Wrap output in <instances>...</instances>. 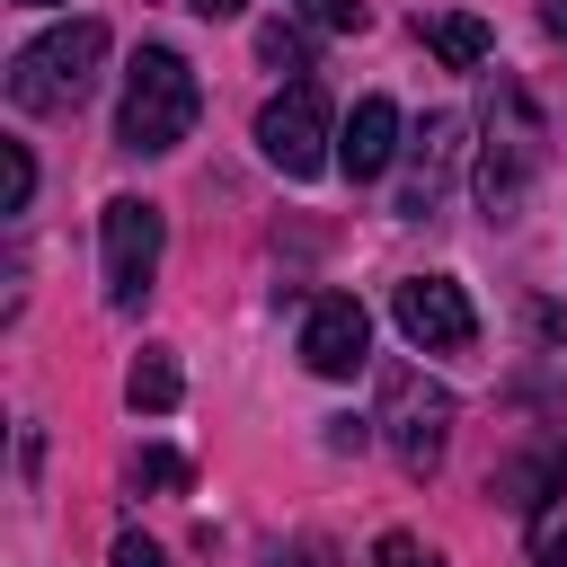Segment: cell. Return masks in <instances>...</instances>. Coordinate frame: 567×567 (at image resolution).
I'll return each instance as SVG.
<instances>
[{
  "label": "cell",
  "mask_w": 567,
  "mask_h": 567,
  "mask_svg": "<svg viewBox=\"0 0 567 567\" xmlns=\"http://www.w3.org/2000/svg\"><path fill=\"white\" fill-rule=\"evenodd\" d=\"M97 62H106V27L97 18H62L9 62V106L18 115H71L97 89Z\"/></svg>",
  "instance_id": "cell-2"
},
{
  "label": "cell",
  "mask_w": 567,
  "mask_h": 567,
  "mask_svg": "<svg viewBox=\"0 0 567 567\" xmlns=\"http://www.w3.org/2000/svg\"><path fill=\"white\" fill-rule=\"evenodd\" d=\"M390 319H399V337L425 346V354H461V346L478 337V310H470V292H461L452 275H408V284L390 292Z\"/></svg>",
  "instance_id": "cell-7"
},
{
  "label": "cell",
  "mask_w": 567,
  "mask_h": 567,
  "mask_svg": "<svg viewBox=\"0 0 567 567\" xmlns=\"http://www.w3.org/2000/svg\"><path fill=\"white\" fill-rule=\"evenodd\" d=\"M159 239H168L159 204H142V195H115V204H106V221H97L106 310H142V292H151V275H159Z\"/></svg>",
  "instance_id": "cell-6"
},
{
  "label": "cell",
  "mask_w": 567,
  "mask_h": 567,
  "mask_svg": "<svg viewBox=\"0 0 567 567\" xmlns=\"http://www.w3.org/2000/svg\"><path fill=\"white\" fill-rule=\"evenodd\" d=\"M399 159V106L390 97H354V115L337 124V168L363 186V177H381Z\"/></svg>",
  "instance_id": "cell-10"
},
{
  "label": "cell",
  "mask_w": 567,
  "mask_h": 567,
  "mask_svg": "<svg viewBox=\"0 0 567 567\" xmlns=\"http://www.w3.org/2000/svg\"><path fill=\"white\" fill-rule=\"evenodd\" d=\"M186 9H195V18H239L248 0H186Z\"/></svg>",
  "instance_id": "cell-22"
},
{
  "label": "cell",
  "mask_w": 567,
  "mask_h": 567,
  "mask_svg": "<svg viewBox=\"0 0 567 567\" xmlns=\"http://www.w3.org/2000/svg\"><path fill=\"white\" fill-rule=\"evenodd\" d=\"M496 106H505V133L487 124V142H478V204H487V221H514L532 177H540V124H532V97L514 80H496Z\"/></svg>",
  "instance_id": "cell-3"
},
{
  "label": "cell",
  "mask_w": 567,
  "mask_h": 567,
  "mask_svg": "<svg viewBox=\"0 0 567 567\" xmlns=\"http://www.w3.org/2000/svg\"><path fill=\"white\" fill-rule=\"evenodd\" d=\"M328 443L337 452H363V416H328Z\"/></svg>",
  "instance_id": "cell-21"
},
{
  "label": "cell",
  "mask_w": 567,
  "mask_h": 567,
  "mask_svg": "<svg viewBox=\"0 0 567 567\" xmlns=\"http://www.w3.org/2000/svg\"><path fill=\"white\" fill-rule=\"evenodd\" d=\"M372 567H434V549L408 540V532H381V540H372Z\"/></svg>",
  "instance_id": "cell-17"
},
{
  "label": "cell",
  "mask_w": 567,
  "mask_h": 567,
  "mask_svg": "<svg viewBox=\"0 0 567 567\" xmlns=\"http://www.w3.org/2000/svg\"><path fill=\"white\" fill-rule=\"evenodd\" d=\"M133 487H186V461L151 443V452H133Z\"/></svg>",
  "instance_id": "cell-15"
},
{
  "label": "cell",
  "mask_w": 567,
  "mask_h": 567,
  "mask_svg": "<svg viewBox=\"0 0 567 567\" xmlns=\"http://www.w3.org/2000/svg\"><path fill=\"white\" fill-rule=\"evenodd\" d=\"M337 115H328V89L319 80H292L284 97H266V115H257V151L284 168V177H319L337 151Z\"/></svg>",
  "instance_id": "cell-5"
},
{
  "label": "cell",
  "mask_w": 567,
  "mask_h": 567,
  "mask_svg": "<svg viewBox=\"0 0 567 567\" xmlns=\"http://www.w3.org/2000/svg\"><path fill=\"white\" fill-rule=\"evenodd\" d=\"M540 27H549V35L567 44V0H549V9H540Z\"/></svg>",
  "instance_id": "cell-23"
},
{
  "label": "cell",
  "mask_w": 567,
  "mask_h": 567,
  "mask_svg": "<svg viewBox=\"0 0 567 567\" xmlns=\"http://www.w3.org/2000/svg\"><path fill=\"white\" fill-rule=\"evenodd\" d=\"M381 434H390L399 470L425 478V470L443 461V443H452V390L425 381V372H408V363H390V372H381Z\"/></svg>",
  "instance_id": "cell-4"
},
{
  "label": "cell",
  "mask_w": 567,
  "mask_h": 567,
  "mask_svg": "<svg viewBox=\"0 0 567 567\" xmlns=\"http://www.w3.org/2000/svg\"><path fill=\"white\" fill-rule=\"evenodd\" d=\"M416 35L452 62V71H478L487 53H496V35H487V18H470V9H452V18H416Z\"/></svg>",
  "instance_id": "cell-11"
},
{
  "label": "cell",
  "mask_w": 567,
  "mask_h": 567,
  "mask_svg": "<svg viewBox=\"0 0 567 567\" xmlns=\"http://www.w3.org/2000/svg\"><path fill=\"white\" fill-rule=\"evenodd\" d=\"M257 62H275V71H301V80H310V35H301L292 18H266V27H257Z\"/></svg>",
  "instance_id": "cell-13"
},
{
  "label": "cell",
  "mask_w": 567,
  "mask_h": 567,
  "mask_svg": "<svg viewBox=\"0 0 567 567\" xmlns=\"http://www.w3.org/2000/svg\"><path fill=\"white\" fill-rule=\"evenodd\" d=\"M115 567H168V558H159V540H142V532H124V540H115Z\"/></svg>",
  "instance_id": "cell-19"
},
{
  "label": "cell",
  "mask_w": 567,
  "mask_h": 567,
  "mask_svg": "<svg viewBox=\"0 0 567 567\" xmlns=\"http://www.w3.org/2000/svg\"><path fill=\"white\" fill-rule=\"evenodd\" d=\"M27 9H44V0H27Z\"/></svg>",
  "instance_id": "cell-24"
},
{
  "label": "cell",
  "mask_w": 567,
  "mask_h": 567,
  "mask_svg": "<svg viewBox=\"0 0 567 567\" xmlns=\"http://www.w3.org/2000/svg\"><path fill=\"white\" fill-rule=\"evenodd\" d=\"M532 567H567V505L532 514Z\"/></svg>",
  "instance_id": "cell-14"
},
{
  "label": "cell",
  "mask_w": 567,
  "mask_h": 567,
  "mask_svg": "<svg viewBox=\"0 0 567 567\" xmlns=\"http://www.w3.org/2000/svg\"><path fill=\"white\" fill-rule=\"evenodd\" d=\"M27 195H35V159L27 142H9V213H27Z\"/></svg>",
  "instance_id": "cell-18"
},
{
  "label": "cell",
  "mask_w": 567,
  "mask_h": 567,
  "mask_svg": "<svg viewBox=\"0 0 567 567\" xmlns=\"http://www.w3.org/2000/svg\"><path fill=\"white\" fill-rule=\"evenodd\" d=\"M177 390H186V381H177V363H168L159 346H142V363L124 372V399H133L142 416H168V408H177Z\"/></svg>",
  "instance_id": "cell-12"
},
{
  "label": "cell",
  "mask_w": 567,
  "mask_h": 567,
  "mask_svg": "<svg viewBox=\"0 0 567 567\" xmlns=\"http://www.w3.org/2000/svg\"><path fill=\"white\" fill-rule=\"evenodd\" d=\"M301 363H310L319 381H354V372L372 363V319H363L354 292H319V301H310V319H301Z\"/></svg>",
  "instance_id": "cell-8"
},
{
  "label": "cell",
  "mask_w": 567,
  "mask_h": 567,
  "mask_svg": "<svg viewBox=\"0 0 567 567\" xmlns=\"http://www.w3.org/2000/svg\"><path fill=\"white\" fill-rule=\"evenodd\" d=\"M275 567H337V549H328V540H292Z\"/></svg>",
  "instance_id": "cell-20"
},
{
  "label": "cell",
  "mask_w": 567,
  "mask_h": 567,
  "mask_svg": "<svg viewBox=\"0 0 567 567\" xmlns=\"http://www.w3.org/2000/svg\"><path fill=\"white\" fill-rule=\"evenodd\" d=\"M195 106H204V89H195L186 53H168V44H142V53H133V71H124L115 142H124V151H142V159H159V151H177V142L195 133Z\"/></svg>",
  "instance_id": "cell-1"
},
{
  "label": "cell",
  "mask_w": 567,
  "mask_h": 567,
  "mask_svg": "<svg viewBox=\"0 0 567 567\" xmlns=\"http://www.w3.org/2000/svg\"><path fill=\"white\" fill-rule=\"evenodd\" d=\"M452 168H461V115H425V133H416V151H408V186H399V213H408V221H425V213L443 204Z\"/></svg>",
  "instance_id": "cell-9"
},
{
  "label": "cell",
  "mask_w": 567,
  "mask_h": 567,
  "mask_svg": "<svg viewBox=\"0 0 567 567\" xmlns=\"http://www.w3.org/2000/svg\"><path fill=\"white\" fill-rule=\"evenodd\" d=\"M292 9H301L310 27H328V35H354V27H363V0H292Z\"/></svg>",
  "instance_id": "cell-16"
}]
</instances>
